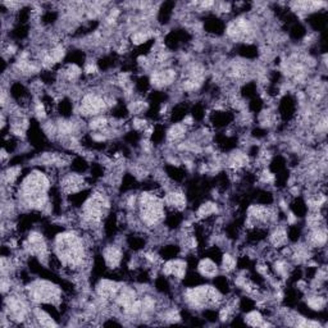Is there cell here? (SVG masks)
<instances>
[{
    "label": "cell",
    "instance_id": "cell-1",
    "mask_svg": "<svg viewBox=\"0 0 328 328\" xmlns=\"http://www.w3.org/2000/svg\"><path fill=\"white\" fill-rule=\"evenodd\" d=\"M55 254L59 263L71 270H78L86 263V246L76 232H63L55 237Z\"/></svg>",
    "mask_w": 328,
    "mask_h": 328
},
{
    "label": "cell",
    "instance_id": "cell-2",
    "mask_svg": "<svg viewBox=\"0 0 328 328\" xmlns=\"http://www.w3.org/2000/svg\"><path fill=\"white\" fill-rule=\"evenodd\" d=\"M141 222L148 227H155L164 219V201L155 193H142L138 197Z\"/></svg>",
    "mask_w": 328,
    "mask_h": 328
},
{
    "label": "cell",
    "instance_id": "cell-3",
    "mask_svg": "<svg viewBox=\"0 0 328 328\" xmlns=\"http://www.w3.org/2000/svg\"><path fill=\"white\" fill-rule=\"evenodd\" d=\"M109 199L105 194L95 193L85 201L82 209V221L86 225H98L103 221L109 209Z\"/></svg>",
    "mask_w": 328,
    "mask_h": 328
},
{
    "label": "cell",
    "instance_id": "cell-4",
    "mask_svg": "<svg viewBox=\"0 0 328 328\" xmlns=\"http://www.w3.org/2000/svg\"><path fill=\"white\" fill-rule=\"evenodd\" d=\"M30 300L37 304H58L62 300V293L54 283L49 281H36L27 289Z\"/></svg>",
    "mask_w": 328,
    "mask_h": 328
},
{
    "label": "cell",
    "instance_id": "cell-5",
    "mask_svg": "<svg viewBox=\"0 0 328 328\" xmlns=\"http://www.w3.org/2000/svg\"><path fill=\"white\" fill-rule=\"evenodd\" d=\"M106 108H108V104H106L105 98L93 93L85 95L80 104L81 114L87 117L100 116Z\"/></svg>",
    "mask_w": 328,
    "mask_h": 328
},
{
    "label": "cell",
    "instance_id": "cell-6",
    "mask_svg": "<svg viewBox=\"0 0 328 328\" xmlns=\"http://www.w3.org/2000/svg\"><path fill=\"white\" fill-rule=\"evenodd\" d=\"M119 290H121L119 283L110 280H101L97 286V295L103 302H108L116 299Z\"/></svg>",
    "mask_w": 328,
    "mask_h": 328
},
{
    "label": "cell",
    "instance_id": "cell-7",
    "mask_svg": "<svg viewBox=\"0 0 328 328\" xmlns=\"http://www.w3.org/2000/svg\"><path fill=\"white\" fill-rule=\"evenodd\" d=\"M86 186V181L82 176L77 173H69L67 174L61 182V187L63 193L73 195V194L80 193L81 190H84Z\"/></svg>",
    "mask_w": 328,
    "mask_h": 328
},
{
    "label": "cell",
    "instance_id": "cell-8",
    "mask_svg": "<svg viewBox=\"0 0 328 328\" xmlns=\"http://www.w3.org/2000/svg\"><path fill=\"white\" fill-rule=\"evenodd\" d=\"M163 273L168 277H173L176 280H182L186 276V263L180 259L168 261L163 264Z\"/></svg>",
    "mask_w": 328,
    "mask_h": 328
},
{
    "label": "cell",
    "instance_id": "cell-9",
    "mask_svg": "<svg viewBox=\"0 0 328 328\" xmlns=\"http://www.w3.org/2000/svg\"><path fill=\"white\" fill-rule=\"evenodd\" d=\"M174 80H176V71L165 68V69L157 71L151 74L150 81L153 86L158 87V89H163V87H167L173 84Z\"/></svg>",
    "mask_w": 328,
    "mask_h": 328
},
{
    "label": "cell",
    "instance_id": "cell-10",
    "mask_svg": "<svg viewBox=\"0 0 328 328\" xmlns=\"http://www.w3.org/2000/svg\"><path fill=\"white\" fill-rule=\"evenodd\" d=\"M103 257L106 267L110 268V269H117L121 265V263H122L123 254L121 248H118L116 245H109V246H106L104 249Z\"/></svg>",
    "mask_w": 328,
    "mask_h": 328
},
{
    "label": "cell",
    "instance_id": "cell-11",
    "mask_svg": "<svg viewBox=\"0 0 328 328\" xmlns=\"http://www.w3.org/2000/svg\"><path fill=\"white\" fill-rule=\"evenodd\" d=\"M164 203L167 204L168 206H171L172 209L182 210L186 206V197H185L184 193H181L178 190H173L164 197Z\"/></svg>",
    "mask_w": 328,
    "mask_h": 328
},
{
    "label": "cell",
    "instance_id": "cell-12",
    "mask_svg": "<svg viewBox=\"0 0 328 328\" xmlns=\"http://www.w3.org/2000/svg\"><path fill=\"white\" fill-rule=\"evenodd\" d=\"M197 270L205 278H214L218 274V265L210 258H205L203 261H200L199 265H197Z\"/></svg>",
    "mask_w": 328,
    "mask_h": 328
},
{
    "label": "cell",
    "instance_id": "cell-13",
    "mask_svg": "<svg viewBox=\"0 0 328 328\" xmlns=\"http://www.w3.org/2000/svg\"><path fill=\"white\" fill-rule=\"evenodd\" d=\"M33 319H35L37 325L42 326V327H57L58 326V323L54 321L52 315L41 308H37L33 310Z\"/></svg>",
    "mask_w": 328,
    "mask_h": 328
},
{
    "label": "cell",
    "instance_id": "cell-14",
    "mask_svg": "<svg viewBox=\"0 0 328 328\" xmlns=\"http://www.w3.org/2000/svg\"><path fill=\"white\" fill-rule=\"evenodd\" d=\"M326 241H327V232L326 229H322V227H315L312 230L310 235H309V242L313 246H317V248H322L325 246Z\"/></svg>",
    "mask_w": 328,
    "mask_h": 328
},
{
    "label": "cell",
    "instance_id": "cell-15",
    "mask_svg": "<svg viewBox=\"0 0 328 328\" xmlns=\"http://www.w3.org/2000/svg\"><path fill=\"white\" fill-rule=\"evenodd\" d=\"M187 127L182 123H178V125H173L171 129L168 130L167 132V138L169 142H178L182 141L186 136Z\"/></svg>",
    "mask_w": 328,
    "mask_h": 328
},
{
    "label": "cell",
    "instance_id": "cell-16",
    "mask_svg": "<svg viewBox=\"0 0 328 328\" xmlns=\"http://www.w3.org/2000/svg\"><path fill=\"white\" fill-rule=\"evenodd\" d=\"M287 232L286 230L282 229V227H278V229L274 230L272 233H270L269 242L272 246L274 248H285V245L287 242Z\"/></svg>",
    "mask_w": 328,
    "mask_h": 328
},
{
    "label": "cell",
    "instance_id": "cell-17",
    "mask_svg": "<svg viewBox=\"0 0 328 328\" xmlns=\"http://www.w3.org/2000/svg\"><path fill=\"white\" fill-rule=\"evenodd\" d=\"M217 212H218V206H217V204L208 201V203L203 204V205H200L199 210H197V218L204 219V218H208V217H210V216H214Z\"/></svg>",
    "mask_w": 328,
    "mask_h": 328
},
{
    "label": "cell",
    "instance_id": "cell-18",
    "mask_svg": "<svg viewBox=\"0 0 328 328\" xmlns=\"http://www.w3.org/2000/svg\"><path fill=\"white\" fill-rule=\"evenodd\" d=\"M245 322H246L249 326H254V327H257V326H268V323L264 322L263 315L259 312H257V310H253V312L248 313L246 317H245Z\"/></svg>",
    "mask_w": 328,
    "mask_h": 328
},
{
    "label": "cell",
    "instance_id": "cell-19",
    "mask_svg": "<svg viewBox=\"0 0 328 328\" xmlns=\"http://www.w3.org/2000/svg\"><path fill=\"white\" fill-rule=\"evenodd\" d=\"M306 304L313 310H322L326 306V297L321 295L309 296L308 299H306Z\"/></svg>",
    "mask_w": 328,
    "mask_h": 328
},
{
    "label": "cell",
    "instance_id": "cell-20",
    "mask_svg": "<svg viewBox=\"0 0 328 328\" xmlns=\"http://www.w3.org/2000/svg\"><path fill=\"white\" fill-rule=\"evenodd\" d=\"M150 33L149 31H137V33H132L131 36V42L133 45H142L145 42H148L150 39Z\"/></svg>",
    "mask_w": 328,
    "mask_h": 328
},
{
    "label": "cell",
    "instance_id": "cell-21",
    "mask_svg": "<svg viewBox=\"0 0 328 328\" xmlns=\"http://www.w3.org/2000/svg\"><path fill=\"white\" fill-rule=\"evenodd\" d=\"M63 74H65V77L67 78L68 81H74L76 78L80 77L81 74V69L78 66L76 65H69L65 68V71H63Z\"/></svg>",
    "mask_w": 328,
    "mask_h": 328
},
{
    "label": "cell",
    "instance_id": "cell-22",
    "mask_svg": "<svg viewBox=\"0 0 328 328\" xmlns=\"http://www.w3.org/2000/svg\"><path fill=\"white\" fill-rule=\"evenodd\" d=\"M49 55H50L52 61L54 62V65H57V63H59V62L63 61V58H65V55H66V50L62 45H57V46H54L50 52H49Z\"/></svg>",
    "mask_w": 328,
    "mask_h": 328
},
{
    "label": "cell",
    "instance_id": "cell-23",
    "mask_svg": "<svg viewBox=\"0 0 328 328\" xmlns=\"http://www.w3.org/2000/svg\"><path fill=\"white\" fill-rule=\"evenodd\" d=\"M222 268L226 272H232L236 268V259L231 254H225L222 257Z\"/></svg>",
    "mask_w": 328,
    "mask_h": 328
},
{
    "label": "cell",
    "instance_id": "cell-24",
    "mask_svg": "<svg viewBox=\"0 0 328 328\" xmlns=\"http://www.w3.org/2000/svg\"><path fill=\"white\" fill-rule=\"evenodd\" d=\"M145 109H146V103L142 100H135L129 105V110L132 114H141Z\"/></svg>",
    "mask_w": 328,
    "mask_h": 328
},
{
    "label": "cell",
    "instance_id": "cell-25",
    "mask_svg": "<svg viewBox=\"0 0 328 328\" xmlns=\"http://www.w3.org/2000/svg\"><path fill=\"white\" fill-rule=\"evenodd\" d=\"M261 182L265 185H270L274 182V174L272 172H269L268 169H263V172L261 173V177H259Z\"/></svg>",
    "mask_w": 328,
    "mask_h": 328
},
{
    "label": "cell",
    "instance_id": "cell-26",
    "mask_svg": "<svg viewBox=\"0 0 328 328\" xmlns=\"http://www.w3.org/2000/svg\"><path fill=\"white\" fill-rule=\"evenodd\" d=\"M85 72H86V74H89V76H94V74L98 73V66L95 65V63H93V62H90V63H87V65L85 66Z\"/></svg>",
    "mask_w": 328,
    "mask_h": 328
}]
</instances>
